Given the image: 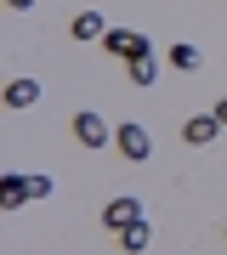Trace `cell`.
<instances>
[{
	"mask_svg": "<svg viewBox=\"0 0 227 255\" xmlns=\"http://www.w3.org/2000/svg\"><path fill=\"white\" fill-rule=\"evenodd\" d=\"M114 57H125V63H136V57H154V40L136 34V28H108V40H102Z\"/></svg>",
	"mask_w": 227,
	"mask_h": 255,
	"instance_id": "1",
	"label": "cell"
},
{
	"mask_svg": "<svg viewBox=\"0 0 227 255\" xmlns=\"http://www.w3.org/2000/svg\"><path fill=\"white\" fill-rule=\"evenodd\" d=\"M114 142H119V153H125L131 164H142L148 153H154V136H148L142 125H119V130H114Z\"/></svg>",
	"mask_w": 227,
	"mask_h": 255,
	"instance_id": "2",
	"label": "cell"
},
{
	"mask_svg": "<svg viewBox=\"0 0 227 255\" xmlns=\"http://www.w3.org/2000/svg\"><path fill=\"white\" fill-rule=\"evenodd\" d=\"M136 221H142V204H136V199H108V204H102V227L125 233V227H136Z\"/></svg>",
	"mask_w": 227,
	"mask_h": 255,
	"instance_id": "3",
	"label": "cell"
},
{
	"mask_svg": "<svg viewBox=\"0 0 227 255\" xmlns=\"http://www.w3.org/2000/svg\"><path fill=\"white\" fill-rule=\"evenodd\" d=\"M182 136H188L193 147H210V142L222 136V119H216V114H193L188 125H182Z\"/></svg>",
	"mask_w": 227,
	"mask_h": 255,
	"instance_id": "4",
	"label": "cell"
},
{
	"mask_svg": "<svg viewBox=\"0 0 227 255\" xmlns=\"http://www.w3.org/2000/svg\"><path fill=\"white\" fill-rule=\"evenodd\" d=\"M74 142H80V147H102V142H108V125H102L91 108L74 114Z\"/></svg>",
	"mask_w": 227,
	"mask_h": 255,
	"instance_id": "5",
	"label": "cell"
},
{
	"mask_svg": "<svg viewBox=\"0 0 227 255\" xmlns=\"http://www.w3.org/2000/svg\"><path fill=\"white\" fill-rule=\"evenodd\" d=\"M68 34H74V40H85V46H91V40H108V23H102L97 11H80V17L68 23Z\"/></svg>",
	"mask_w": 227,
	"mask_h": 255,
	"instance_id": "6",
	"label": "cell"
},
{
	"mask_svg": "<svg viewBox=\"0 0 227 255\" xmlns=\"http://www.w3.org/2000/svg\"><path fill=\"white\" fill-rule=\"evenodd\" d=\"M28 199H34V193H28V176H6V182H0V210H17Z\"/></svg>",
	"mask_w": 227,
	"mask_h": 255,
	"instance_id": "7",
	"label": "cell"
},
{
	"mask_svg": "<svg viewBox=\"0 0 227 255\" xmlns=\"http://www.w3.org/2000/svg\"><path fill=\"white\" fill-rule=\"evenodd\" d=\"M165 63H171L176 74H199V63H205V57H199V46H182V40H176V46L165 51Z\"/></svg>",
	"mask_w": 227,
	"mask_h": 255,
	"instance_id": "8",
	"label": "cell"
},
{
	"mask_svg": "<svg viewBox=\"0 0 227 255\" xmlns=\"http://www.w3.org/2000/svg\"><path fill=\"white\" fill-rule=\"evenodd\" d=\"M6 102H11V108H34V102H40V85L34 80H11L6 85Z\"/></svg>",
	"mask_w": 227,
	"mask_h": 255,
	"instance_id": "9",
	"label": "cell"
},
{
	"mask_svg": "<svg viewBox=\"0 0 227 255\" xmlns=\"http://www.w3.org/2000/svg\"><path fill=\"white\" fill-rule=\"evenodd\" d=\"M119 250H125V255H142L148 250V221H136V227L119 233Z\"/></svg>",
	"mask_w": 227,
	"mask_h": 255,
	"instance_id": "10",
	"label": "cell"
},
{
	"mask_svg": "<svg viewBox=\"0 0 227 255\" xmlns=\"http://www.w3.org/2000/svg\"><path fill=\"white\" fill-rule=\"evenodd\" d=\"M125 68H131V85H142V91L154 85V74H159V63H154V57H136V63H125Z\"/></svg>",
	"mask_w": 227,
	"mask_h": 255,
	"instance_id": "11",
	"label": "cell"
},
{
	"mask_svg": "<svg viewBox=\"0 0 227 255\" xmlns=\"http://www.w3.org/2000/svg\"><path fill=\"white\" fill-rule=\"evenodd\" d=\"M28 193L34 199H51V176H28Z\"/></svg>",
	"mask_w": 227,
	"mask_h": 255,
	"instance_id": "12",
	"label": "cell"
},
{
	"mask_svg": "<svg viewBox=\"0 0 227 255\" xmlns=\"http://www.w3.org/2000/svg\"><path fill=\"white\" fill-rule=\"evenodd\" d=\"M216 119H222V130H227V97H222V102H216Z\"/></svg>",
	"mask_w": 227,
	"mask_h": 255,
	"instance_id": "13",
	"label": "cell"
},
{
	"mask_svg": "<svg viewBox=\"0 0 227 255\" xmlns=\"http://www.w3.org/2000/svg\"><path fill=\"white\" fill-rule=\"evenodd\" d=\"M6 6H11V11H28V6H34V0H6Z\"/></svg>",
	"mask_w": 227,
	"mask_h": 255,
	"instance_id": "14",
	"label": "cell"
}]
</instances>
